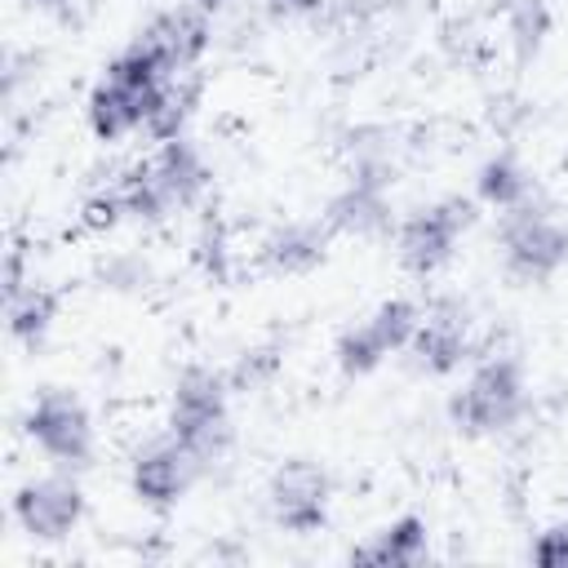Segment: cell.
Listing matches in <instances>:
<instances>
[{"mask_svg":"<svg viewBox=\"0 0 568 568\" xmlns=\"http://www.w3.org/2000/svg\"><path fill=\"white\" fill-rule=\"evenodd\" d=\"M155 93H160V84L155 89H142V84H129V80L106 75V84H98L93 98H89V124H93V133L111 142V138H124L129 129L146 124V111H151V98Z\"/></svg>","mask_w":568,"mask_h":568,"instance_id":"obj_9","label":"cell"},{"mask_svg":"<svg viewBox=\"0 0 568 568\" xmlns=\"http://www.w3.org/2000/svg\"><path fill=\"white\" fill-rule=\"evenodd\" d=\"M466 351H470V342H466V320H457V315H444V311H439L435 320L417 324V333H413V355H417V364L430 368V373L457 368V364L466 359Z\"/></svg>","mask_w":568,"mask_h":568,"instance_id":"obj_13","label":"cell"},{"mask_svg":"<svg viewBox=\"0 0 568 568\" xmlns=\"http://www.w3.org/2000/svg\"><path fill=\"white\" fill-rule=\"evenodd\" d=\"M191 4H195L200 13H209V18H213V13H222V9H231V0H191Z\"/></svg>","mask_w":568,"mask_h":568,"instance_id":"obj_28","label":"cell"},{"mask_svg":"<svg viewBox=\"0 0 568 568\" xmlns=\"http://www.w3.org/2000/svg\"><path fill=\"white\" fill-rule=\"evenodd\" d=\"M355 559H359V564H395V568L422 564V559H426V524H422L417 515H404V519H395L390 528H382L377 541L359 546Z\"/></svg>","mask_w":568,"mask_h":568,"instance_id":"obj_15","label":"cell"},{"mask_svg":"<svg viewBox=\"0 0 568 568\" xmlns=\"http://www.w3.org/2000/svg\"><path fill=\"white\" fill-rule=\"evenodd\" d=\"M124 217V195H120V186H111V191H102V195H93L89 204H84V222L89 226H115Z\"/></svg>","mask_w":568,"mask_h":568,"instance_id":"obj_26","label":"cell"},{"mask_svg":"<svg viewBox=\"0 0 568 568\" xmlns=\"http://www.w3.org/2000/svg\"><path fill=\"white\" fill-rule=\"evenodd\" d=\"M324 226H328V231H346V235H382V231L390 226V204H386L382 191L351 182L342 195L328 200Z\"/></svg>","mask_w":568,"mask_h":568,"instance_id":"obj_12","label":"cell"},{"mask_svg":"<svg viewBox=\"0 0 568 568\" xmlns=\"http://www.w3.org/2000/svg\"><path fill=\"white\" fill-rule=\"evenodd\" d=\"M475 182H479V195H484L488 204H497V209H515V204L528 200V178H524V169H519L510 155L484 160V169H479Z\"/></svg>","mask_w":568,"mask_h":568,"instance_id":"obj_19","label":"cell"},{"mask_svg":"<svg viewBox=\"0 0 568 568\" xmlns=\"http://www.w3.org/2000/svg\"><path fill=\"white\" fill-rule=\"evenodd\" d=\"M173 439L200 462H217L231 444V422H226V382L209 368H186L173 390Z\"/></svg>","mask_w":568,"mask_h":568,"instance_id":"obj_1","label":"cell"},{"mask_svg":"<svg viewBox=\"0 0 568 568\" xmlns=\"http://www.w3.org/2000/svg\"><path fill=\"white\" fill-rule=\"evenodd\" d=\"M395 151H399V142L386 129H355L351 133V182L386 191L395 182V169H399Z\"/></svg>","mask_w":568,"mask_h":568,"instance_id":"obj_14","label":"cell"},{"mask_svg":"<svg viewBox=\"0 0 568 568\" xmlns=\"http://www.w3.org/2000/svg\"><path fill=\"white\" fill-rule=\"evenodd\" d=\"M324 231H328V226H311V222H288V226H280V231L266 240V262H271L275 271H288V275L311 271V266L324 257Z\"/></svg>","mask_w":568,"mask_h":568,"instance_id":"obj_16","label":"cell"},{"mask_svg":"<svg viewBox=\"0 0 568 568\" xmlns=\"http://www.w3.org/2000/svg\"><path fill=\"white\" fill-rule=\"evenodd\" d=\"M98 275H102V284H111V288H142L146 275H151V266H146L138 253H115V257H106V262L98 266Z\"/></svg>","mask_w":568,"mask_h":568,"instance_id":"obj_24","label":"cell"},{"mask_svg":"<svg viewBox=\"0 0 568 568\" xmlns=\"http://www.w3.org/2000/svg\"><path fill=\"white\" fill-rule=\"evenodd\" d=\"M146 173H151V182L160 186V195H164L169 209H173V204H195V195H200L204 182H209L204 160H200V151H195L186 138H169V142L160 146V155L146 164Z\"/></svg>","mask_w":568,"mask_h":568,"instance_id":"obj_11","label":"cell"},{"mask_svg":"<svg viewBox=\"0 0 568 568\" xmlns=\"http://www.w3.org/2000/svg\"><path fill=\"white\" fill-rule=\"evenodd\" d=\"M200 262L213 271V275H226V244H222V235L204 222V231H200Z\"/></svg>","mask_w":568,"mask_h":568,"instance_id":"obj_27","label":"cell"},{"mask_svg":"<svg viewBox=\"0 0 568 568\" xmlns=\"http://www.w3.org/2000/svg\"><path fill=\"white\" fill-rule=\"evenodd\" d=\"M328 479L311 462H288L271 479V510L288 532H315L324 524Z\"/></svg>","mask_w":568,"mask_h":568,"instance_id":"obj_6","label":"cell"},{"mask_svg":"<svg viewBox=\"0 0 568 568\" xmlns=\"http://www.w3.org/2000/svg\"><path fill=\"white\" fill-rule=\"evenodd\" d=\"M275 368H280V351L275 346H253V351H244L240 359H235V368H231V386L235 390H257V386H266L271 377H275Z\"/></svg>","mask_w":568,"mask_h":568,"instance_id":"obj_23","label":"cell"},{"mask_svg":"<svg viewBox=\"0 0 568 568\" xmlns=\"http://www.w3.org/2000/svg\"><path fill=\"white\" fill-rule=\"evenodd\" d=\"M453 422L462 430H501L524 413V377L515 359H488L466 390L453 395L448 404Z\"/></svg>","mask_w":568,"mask_h":568,"instance_id":"obj_2","label":"cell"},{"mask_svg":"<svg viewBox=\"0 0 568 568\" xmlns=\"http://www.w3.org/2000/svg\"><path fill=\"white\" fill-rule=\"evenodd\" d=\"M186 102H191L186 93L160 84V93L151 98V111H146V129H151L160 142L178 138V133H182V120H186Z\"/></svg>","mask_w":568,"mask_h":568,"instance_id":"obj_22","label":"cell"},{"mask_svg":"<svg viewBox=\"0 0 568 568\" xmlns=\"http://www.w3.org/2000/svg\"><path fill=\"white\" fill-rule=\"evenodd\" d=\"M501 13H506V27H510V44H515V58L528 62L537 58L546 31H550V4L546 0H493Z\"/></svg>","mask_w":568,"mask_h":568,"instance_id":"obj_18","label":"cell"},{"mask_svg":"<svg viewBox=\"0 0 568 568\" xmlns=\"http://www.w3.org/2000/svg\"><path fill=\"white\" fill-rule=\"evenodd\" d=\"M373 333L386 342V351H399V346H408L413 342V333H417V306L413 302H404V297H395V302H382L377 311H373Z\"/></svg>","mask_w":568,"mask_h":568,"instance_id":"obj_21","label":"cell"},{"mask_svg":"<svg viewBox=\"0 0 568 568\" xmlns=\"http://www.w3.org/2000/svg\"><path fill=\"white\" fill-rule=\"evenodd\" d=\"M532 559L546 564V568H568V524L546 528V532L532 541Z\"/></svg>","mask_w":568,"mask_h":568,"instance_id":"obj_25","label":"cell"},{"mask_svg":"<svg viewBox=\"0 0 568 568\" xmlns=\"http://www.w3.org/2000/svg\"><path fill=\"white\" fill-rule=\"evenodd\" d=\"M142 40H146V44L164 58V67L178 75V67H191V62L209 49L213 27H209V13H200L195 4H186V9H173V13L155 18V22L142 31Z\"/></svg>","mask_w":568,"mask_h":568,"instance_id":"obj_8","label":"cell"},{"mask_svg":"<svg viewBox=\"0 0 568 568\" xmlns=\"http://www.w3.org/2000/svg\"><path fill=\"white\" fill-rule=\"evenodd\" d=\"M4 297H9V333H13L18 342L36 346V342L49 333V324H53L58 297H53L49 288H40V284H18V288H9Z\"/></svg>","mask_w":568,"mask_h":568,"instance_id":"obj_17","label":"cell"},{"mask_svg":"<svg viewBox=\"0 0 568 568\" xmlns=\"http://www.w3.org/2000/svg\"><path fill=\"white\" fill-rule=\"evenodd\" d=\"M399 4H435V0H399Z\"/></svg>","mask_w":568,"mask_h":568,"instance_id":"obj_29","label":"cell"},{"mask_svg":"<svg viewBox=\"0 0 568 568\" xmlns=\"http://www.w3.org/2000/svg\"><path fill=\"white\" fill-rule=\"evenodd\" d=\"M31 435L62 466H84L89 462L93 426H89L84 404L75 395H67V390H44L36 399V408H31Z\"/></svg>","mask_w":568,"mask_h":568,"instance_id":"obj_5","label":"cell"},{"mask_svg":"<svg viewBox=\"0 0 568 568\" xmlns=\"http://www.w3.org/2000/svg\"><path fill=\"white\" fill-rule=\"evenodd\" d=\"M40 4H67V0H40Z\"/></svg>","mask_w":568,"mask_h":568,"instance_id":"obj_30","label":"cell"},{"mask_svg":"<svg viewBox=\"0 0 568 568\" xmlns=\"http://www.w3.org/2000/svg\"><path fill=\"white\" fill-rule=\"evenodd\" d=\"M13 510H18V524L27 532L53 541V537L75 528V519L84 515V497H80V488L71 479H36V484H27L18 493Z\"/></svg>","mask_w":568,"mask_h":568,"instance_id":"obj_7","label":"cell"},{"mask_svg":"<svg viewBox=\"0 0 568 568\" xmlns=\"http://www.w3.org/2000/svg\"><path fill=\"white\" fill-rule=\"evenodd\" d=\"M470 222H475V204L462 200V195H444L439 204L422 209V213L408 217L404 231H399V257H404V266L417 271V275L439 271V266L448 262L457 235H462Z\"/></svg>","mask_w":568,"mask_h":568,"instance_id":"obj_4","label":"cell"},{"mask_svg":"<svg viewBox=\"0 0 568 568\" xmlns=\"http://www.w3.org/2000/svg\"><path fill=\"white\" fill-rule=\"evenodd\" d=\"M195 470H200V462L178 439H164V444H151L146 453H138V462H133V488L146 501L164 506V501H173L195 479Z\"/></svg>","mask_w":568,"mask_h":568,"instance_id":"obj_10","label":"cell"},{"mask_svg":"<svg viewBox=\"0 0 568 568\" xmlns=\"http://www.w3.org/2000/svg\"><path fill=\"white\" fill-rule=\"evenodd\" d=\"M501 244H506V266L519 280H546L568 262V226L550 222L537 204H515L506 209L501 222Z\"/></svg>","mask_w":568,"mask_h":568,"instance_id":"obj_3","label":"cell"},{"mask_svg":"<svg viewBox=\"0 0 568 568\" xmlns=\"http://www.w3.org/2000/svg\"><path fill=\"white\" fill-rule=\"evenodd\" d=\"M386 355H390V351H386V342L373 333L368 320L355 324V328H346V333L337 337V364H342L346 373H373Z\"/></svg>","mask_w":568,"mask_h":568,"instance_id":"obj_20","label":"cell"}]
</instances>
